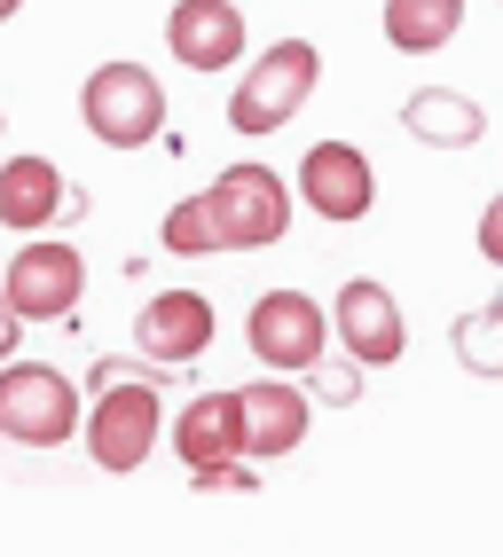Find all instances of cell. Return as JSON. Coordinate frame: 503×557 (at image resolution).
Returning a JSON list of instances; mask_svg holds the SVG:
<instances>
[{
  "mask_svg": "<svg viewBox=\"0 0 503 557\" xmlns=\"http://www.w3.org/2000/svg\"><path fill=\"white\" fill-rule=\"evenodd\" d=\"M63 205H71V181H63L56 158H9V165H0V228H9V236L56 228Z\"/></svg>",
  "mask_w": 503,
  "mask_h": 557,
  "instance_id": "obj_13",
  "label": "cell"
},
{
  "mask_svg": "<svg viewBox=\"0 0 503 557\" xmlns=\"http://www.w3.org/2000/svg\"><path fill=\"white\" fill-rule=\"evenodd\" d=\"M205 197H212V220H221L229 251H268V244H283V228H292V189H283L268 165H229Z\"/></svg>",
  "mask_w": 503,
  "mask_h": 557,
  "instance_id": "obj_7",
  "label": "cell"
},
{
  "mask_svg": "<svg viewBox=\"0 0 503 557\" xmlns=\"http://www.w3.org/2000/svg\"><path fill=\"white\" fill-rule=\"evenodd\" d=\"M165 48L182 71H229V63H244V9L236 0H173Z\"/></svg>",
  "mask_w": 503,
  "mask_h": 557,
  "instance_id": "obj_11",
  "label": "cell"
},
{
  "mask_svg": "<svg viewBox=\"0 0 503 557\" xmlns=\"http://www.w3.org/2000/svg\"><path fill=\"white\" fill-rule=\"evenodd\" d=\"M449 346H456V361L473 369V377H503V299L480 307V314H456Z\"/></svg>",
  "mask_w": 503,
  "mask_h": 557,
  "instance_id": "obj_17",
  "label": "cell"
},
{
  "mask_svg": "<svg viewBox=\"0 0 503 557\" xmlns=\"http://www.w3.org/2000/svg\"><path fill=\"white\" fill-rule=\"evenodd\" d=\"M16 9H24V0H0V24H9V16H16Z\"/></svg>",
  "mask_w": 503,
  "mask_h": 557,
  "instance_id": "obj_23",
  "label": "cell"
},
{
  "mask_svg": "<svg viewBox=\"0 0 503 557\" xmlns=\"http://www.w3.org/2000/svg\"><path fill=\"white\" fill-rule=\"evenodd\" d=\"M0 126H9V119H0Z\"/></svg>",
  "mask_w": 503,
  "mask_h": 557,
  "instance_id": "obj_24",
  "label": "cell"
},
{
  "mask_svg": "<svg viewBox=\"0 0 503 557\" xmlns=\"http://www.w3.org/2000/svg\"><path fill=\"white\" fill-rule=\"evenodd\" d=\"M402 126L417 141H433V150H473V141L488 134V110L473 95H456V87H417L402 102Z\"/></svg>",
  "mask_w": 503,
  "mask_h": 557,
  "instance_id": "obj_15",
  "label": "cell"
},
{
  "mask_svg": "<svg viewBox=\"0 0 503 557\" xmlns=\"http://www.w3.org/2000/svg\"><path fill=\"white\" fill-rule=\"evenodd\" d=\"M299 197H307L315 220L354 228V220H370V205H378V173H370V158L354 150V141H315L299 158Z\"/></svg>",
  "mask_w": 503,
  "mask_h": 557,
  "instance_id": "obj_8",
  "label": "cell"
},
{
  "mask_svg": "<svg viewBox=\"0 0 503 557\" xmlns=\"http://www.w3.org/2000/svg\"><path fill=\"white\" fill-rule=\"evenodd\" d=\"M79 440H87L95 471H111V479L150 463V448L165 440V393H158L150 369L95 361V408H87V432Z\"/></svg>",
  "mask_w": 503,
  "mask_h": 557,
  "instance_id": "obj_1",
  "label": "cell"
},
{
  "mask_svg": "<svg viewBox=\"0 0 503 557\" xmlns=\"http://www.w3.org/2000/svg\"><path fill=\"white\" fill-rule=\"evenodd\" d=\"M212 330H221V314H212L205 290H158V299H142V314H134V354H150V361H205Z\"/></svg>",
  "mask_w": 503,
  "mask_h": 557,
  "instance_id": "obj_10",
  "label": "cell"
},
{
  "mask_svg": "<svg viewBox=\"0 0 503 557\" xmlns=\"http://www.w3.org/2000/svg\"><path fill=\"white\" fill-rule=\"evenodd\" d=\"M331 322H339V346L363 361V369H393V361H402V346H409V322H402V307H393V290H385L378 275H354V283L339 290Z\"/></svg>",
  "mask_w": 503,
  "mask_h": 557,
  "instance_id": "obj_9",
  "label": "cell"
},
{
  "mask_svg": "<svg viewBox=\"0 0 503 557\" xmlns=\"http://www.w3.org/2000/svg\"><path fill=\"white\" fill-rule=\"evenodd\" d=\"M24 354V314H16V299L0 290V361H16Z\"/></svg>",
  "mask_w": 503,
  "mask_h": 557,
  "instance_id": "obj_21",
  "label": "cell"
},
{
  "mask_svg": "<svg viewBox=\"0 0 503 557\" xmlns=\"http://www.w3.org/2000/svg\"><path fill=\"white\" fill-rule=\"evenodd\" d=\"M87 432L79 385L48 361H0V440L16 448H63V440Z\"/></svg>",
  "mask_w": 503,
  "mask_h": 557,
  "instance_id": "obj_4",
  "label": "cell"
},
{
  "mask_svg": "<svg viewBox=\"0 0 503 557\" xmlns=\"http://www.w3.org/2000/svg\"><path fill=\"white\" fill-rule=\"evenodd\" d=\"M236 417H244V456H292L299 440H307V424H315V393H299L292 377H260V385H244L236 393Z\"/></svg>",
  "mask_w": 503,
  "mask_h": 557,
  "instance_id": "obj_12",
  "label": "cell"
},
{
  "mask_svg": "<svg viewBox=\"0 0 503 557\" xmlns=\"http://www.w3.org/2000/svg\"><path fill=\"white\" fill-rule=\"evenodd\" d=\"M307 393H315V400H331V408H346L354 393H363V361H354V354H346V361L322 354V361L307 369Z\"/></svg>",
  "mask_w": 503,
  "mask_h": 557,
  "instance_id": "obj_19",
  "label": "cell"
},
{
  "mask_svg": "<svg viewBox=\"0 0 503 557\" xmlns=\"http://www.w3.org/2000/svg\"><path fill=\"white\" fill-rule=\"evenodd\" d=\"M315 87H322V55H315V40H268L260 55H252L244 87L229 95V126H236L244 141L283 134Z\"/></svg>",
  "mask_w": 503,
  "mask_h": 557,
  "instance_id": "obj_3",
  "label": "cell"
},
{
  "mask_svg": "<svg viewBox=\"0 0 503 557\" xmlns=\"http://www.w3.org/2000/svg\"><path fill=\"white\" fill-rule=\"evenodd\" d=\"M173 456L189 471H221L244 456V417H236V393H197L182 417H173Z\"/></svg>",
  "mask_w": 503,
  "mask_h": 557,
  "instance_id": "obj_14",
  "label": "cell"
},
{
  "mask_svg": "<svg viewBox=\"0 0 503 557\" xmlns=\"http://www.w3.org/2000/svg\"><path fill=\"white\" fill-rule=\"evenodd\" d=\"M158 244H165L173 259H205V251H229V244H221V220H212V197H182V205L165 212Z\"/></svg>",
  "mask_w": 503,
  "mask_h": 557,
  "instance_id": "obj_18",
  "label": "cell"
},
{
  "mask_svg": "<svg viewBox=\"0 0 503 557\" xmlns=\"http://www.w3.org/2000/svg\"><path fill=\"white\" fill-rule=\"evenodd\" d=\"M331 314H322L307 290H260L252 299V314H244V338H252V354H260L268 369H283V377H307V369L322 361V346H331Z\"/></svg>",
  "mask_w": 503,
  "mask_h": 557,
  "instance_id": "obj_5",
  "label": "cell"
},
{
  "mask_svg": "<svg viewBox=\"0 0 503 557\" xmlns=\"http://www.w3.org/2000/svg\"><path fill=\"white\" fill-rule=\"evenodd\" d=\"M79 119L102 150H150L165 134V87L150 63H95L87 87H79Z\"/></svg>",
  "mask_w": 503,
  "mask_h": 557,
  "instance_id": "obj_2",
  "label": "cell"
},
{
  "mask_svg": "<svg viewBox=\"0 0 503 557\" xmlns=\"http://www.w3.org/2000/svg\"><path fill=\"white\" fill-rule=\"evenodd\" d=\"M0 290L16 299L24 322H63L71 307L87 299V259L79 244H56V236H24L16 259H9V275H0Z\"/></svg>",
  "mask_w": 503,
  "mask_h": 557,
  "instance_id": "obj_6",
  "label": "cell"
},
{
  "mask_svg": "<svg viewBox=\"0 0 503 557\" xmlns=\"http://www.w3.org/2000/svg\"><path fill=\"white\" fill-rule=\"evenodd\" d=\"M480 259H488V268H503V197L480 212Z\"/></svg>",
  "mask_w": 503,
  "mask_h": 557,
  "instance_id": "obj_22",
  "label": "cell"
},
{
  "mask_svg": "<svg viewBox=\"0 0 503 557\" xmlns=\"http://www.w3.org/2000/svg\"><path fill=\"white\" fill-rule=\"evenodd\" d=\"M464 32V0H385V48L433 55Z\"/></svg>",
  "mask_w": 503,
  "mask_h": 557,
  "instance_id": "obj_16",
  "label": "cell"
},
{
  "mask_svg": "<svg viewBox=\"0 0 503 557\" xmlns=\"http://www.w3.org/2000/svg\"><path fill=\"white\" fill-rule=\"evenodd\" d=\"M189 487H197V495H252L260 479H252V456H236V463H221V471H197Z\"/></svg>",
  "mask_w": 503,
  "mask_h": 557,
  "instance_id": "obj_20",
  "label": "cell"
}]
</instances>
